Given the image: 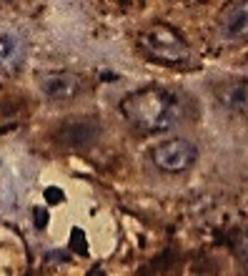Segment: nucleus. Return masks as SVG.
<instances>
[{"instance_id":"0eeeda50","label":"nucleus","mask_w":248,"mask_h":276,"mask_svg":"<svg viewBox=\"0 0 248 276\" xmlns=\"http://www.w3.org/2000/svg\"><path fill=\"white\" fill-rule=\"evenodd\" d=\"M218 101H220L228 111L243 113V111L248 108V91H246L243 83H228V86H223V88L218 91Z\"/></svg>"},{"instance_id":"423d86ee","label":"nucleus","mask_w":248,"mask_h":276,"mask_svg":"<svg viewBox=\"0 0 248 276\" xmlns=\"http://www.w3.org/2000/svg\"><path fill=\"white\" fill-rule=\"evenodd\" d=\"M26 58V43L8 33V36H0V68L3 71H16Z\"/></svg>"},{"instance_id":"f257e3e1","label":"nucleus","mask_w":248,"mask_h":276,"mask_svg":"<svg viewBox=\"0 0 248 276\" xmlns=\"http://www.w3.org/2000/svg\"><path fill=\"white\" fill-rule=\"evenodd\" d=\"M120 111L138 131L163 133V131H170L178 123V118H180V101L168 88L148 86V88L128 93L120 101Z\"/></svg>"},{"instance_id":"7ed1b4c3","label":"nucleus","mask_w":248,"mask_h":276,"mask_svg":"<svg viewBox=\"0 0 248 276\" xmlns=\"http://www.w3.org/2000/svg\"><path fill=\"white\" fill-rule=\"evenodd\" d=\"M150 158L166 173H183L196 163L198 148L188 138H168L150 151Z\"/></svg>"},{"instance_id":"f03ea898","label":"nucleus","mask_w":248,"mask_h":276,"mask_svg":"<svg viewBox=\"0 0 248 276\" xmlns=\"http://www.w3.org/2000/svg\"><path fill=\"white\" fill-rule=\"evenodd\" d=\"M140 46H143V51L150 58H156L160 63L180 66V63L188 61V43L170 26H153V28H148L140 36Z\"/></svg>"},{"instance_id":"20e7f679","label":"nucleus","mask_w":248,"mask_h":276,"mask_svg":"<svg viewBox=\"0 0 248 276\" xmlns=\"http://www.w3.org/2000/svg\"><path fill=\"white\" fill-rule=\"evenodd\" d=\"M38 83H40L43 96L50 101H73L83 88L80 78L73 73H46L40 76Z\"/></svg>"},{"instance_id":"39448f33","label":"nucleus","mask_w":248,"mask_h":276,"mask_svg":"<svg viewBox=\"0 0 248 276\" xmlns=\"http://www.w3.org/2000/svg\"><path fill=\"white\" fill-rule=\"evenodd\" d=\"M220 31L226 38H243L246 31H248V6L243 3H233L223 18H220Z\"/></svg>"}]
</instances>
